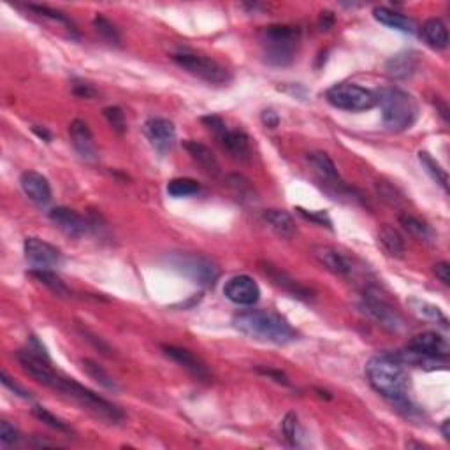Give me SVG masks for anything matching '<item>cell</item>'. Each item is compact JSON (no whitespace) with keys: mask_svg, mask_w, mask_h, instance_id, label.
<instances>
[{"mask_svg":"<svg viewBox=\"0 0 450 450\" xmlns=\"http://www.w3.org/2000/svg\"><path fill=\"white\" fill-rule=\"evenodd\" d=\"M408 306H410L412 312L415 313L417 317H420V319L429 320V322H437L440 324V326L447 327V317H445V313L441 312L438 306L431 304V302L427 301L417 300V297H412V300L408 301Z\"/></svg>","mask_w":450,"mask_h":450,"instance_id":"f1b7e54d","label":"cell"},{"mask_svg":"<svg viewBox=\"0 0 450 450\" xmlns=\"http://www.w3.org/2000/svg\"><path fill=\"white\" fill-rule=\"evenodd\" d=\"M334 23V16L333 13H322V16H320V31H329L331 27H333Z\"/></svg>","mask_w":450,"mask_h":450,"instance_id":"816d5d0a","label":"cell"},{"mask_svg":"<svg viewBox=\"0 0 450 450\" xmlns=\"http://www.w3.org/2000/svg\"><path fill=\"white\" fill-rule=\"evenodd\" d=\"M400 224L403 225L405 231H408V234H412L417 239H422V241H427L433 236V231H431L429 225L412 215H401Z\"/></svg>","mask_w":450,"mask_h":450,"instance_id":"e575fe53","label":"cell"},{"mask_svg":"<svg viewBox=\"0 0 450 450\" xmlns=\"http://www.w3.org/2000/svg\"><path fill=\"white\" fill-rule=\"evenodd\" d=\"M75 94L77 95V97L88 99V97H94L95 90L90 87V84H83V83H81V84H75Z\"/></svg>","mask_w":450,"mask_h":450,"instance_id":"681fc988","label":"cell"},{"mask_svg":"<svg viewBox=\"0 0 450 450\" xmlns=\"http://www.w3.org/2000/svg\"><path fill=\"white\" fill-rule=\"evenodd\" d=\"M308 162L312 164V168L315 169V172L319 175L320 182H322L324 185L334 188V190H338V194H341V192H350L345 183L341 182V178H339L336 165H334V162L331 160V157L326 151H313V153L308 155Z\"/></svg>","mask_w":450,"mask_h":450,"instance_id":"2e32d148","label":"cell"},{"mask_svg":"<svg viewBox=\"0 0 450 450\" xmlns=\"http://www.w3.org/2000/svg\"><path fill=\"white\" fill-rule=\"evenodd\" d=\"M202 124L206 125L208 128H212L213 132H216V134H222V132L227 128V125L224 124V120L220 116H213V114H209V116H204L202 118Z\"/></svg>","mask_w":450,"mask_h":450,"instance_id":"f6af8a7d","label":"cell"},{"mask_svg":"<svg viewBox=\"0 0 450 450\" xmlns=\"http://www.w3.org/2000/svg\"><path fill=\"white\" fill-rule=\"evenodd\" d=\"M297 429H300V424H297V415L292 412L287 413L285 419H283V422H282V433H283V437H285V440L289 441L292 447L300 445V433H297Z\"/></svg>","mask_w":450,"mask_h":450,"instance_id":"8d00e7d4","label":"cell"},{"mask_svg":"<svg viewBox=\"0 0 450 450\" xmlns=\"http://www.w3.org/2000/svg\"><path fill=\"white\" fill-rule=\"evenodd\" d=\"M232 324L239 333L275 345H287L297 338L296 329L290 326L289 320L269 309H246L234 315Z\"/></svg>","mask_w":450,"mask_h":450,"instance_id":"6da1fadb","label":"cell"},{"mask_svg":"<svg viewBox=\"0 0 450 450\" xmlns=\"http://www.w3.org/2000/svg\"><path fill=\"white\" fill-rule=\"evenodd\" d=\"M403 366L390 353L371 357L366 364V378L376 393L396 403L408 397L410 387V376Z\"/></svg>","mask_w":450,"mask_h":450,"instance_id":"7a4b0ae2","label":"cell"},{"mask_svg":"<svg viewBox=\"0 0 450 450\" xmlns=\"http://www.w3.org/2000/svg\"><path fill=\"white\" fill-rule=\"evenodd\" d=\"M361 308L364 313L371 317L375 322H378L380 326L385 327V329L394 331V333H400L405 329V319L389 304L385 300L378 296L375 292H366L361 302Z\"/></svg>","mask_w":450,"mask_h":450,"instance_id":"9c48e42d","label":"cell"},{"mask_svg":"<svg viewBox=\"0 0 450 450\" xmlns=\"http://www.w3.org/2000/svg\"><path fill=\"white\" fill-rule=\"evenodd\" d=\"M162 352L172 359L175 363H178L180 366L185 368L190 375H194L195 378L199 380H209V370L197 356L190 352V350L182 349V346H175V345H162Z\"/></svg>","mask_w":450,"mask_h":450,"instance_id":"d6986e66","label":"cell"},{"mask_svg":"<svg viewBox=\"0 0 450 450\" xmlns=\"http://www.w3.org/2000/svg\"><path fill=\"white\" fill-rule=\"evenodd\" d=\"M297 212H300V215L304 216V219L312 220V222L331 227V219L327 216L326 212H308V209H302V208H297Z\"/></svg>","mask_w":450,"mask_h":450,"instance_id":"b9f144b4","label":"cell"},{"mask_svg":"<svg viewBox=\"0 0 450 450\" xmlns=\"http://www.w3.org/2000/svg\"><path fill=\"white\" fill-rule=\"evenodd\" d=\"M31 276L32 278L38 280L39 283H43L44 287H48V289H50L51 292L55 294V296H58V297L71 296V290H69V287L65 285L64 282H62L60 276H57L53 271H50V269H32Z\"/></svg>","mask_w":450,"mask_h":450,"instance_id":"83f0119b","label":"cell"},{"mask_svg":"<svg viewBox=\"0 0 450 450\" xmlns=\"http://www.w3.org/2000/svg\"><path fill=\"white\" fill-rule=\"evenodd\" d=\"M260 118H263V124L265 125V127H269V128L278 127L280 116L275 111H273V109H265V111L263 113V116H260Z\"/></svg>","mask_w":450,"mask_h":450,"instance_id":"c3c4849f","label":"cell"},{"mask_svg":"<svg viewBox=\"0 0 450 450\" xmlns=\"http://www.w3.org/2000/svg\"><path fill=\"white\" fill-rule=\"evenodd\" d=\"M259 371L265 376H271L273 380H276L278 383H289V380H287V376L282 373V371H275V370H263V368H259Z\"/></svg>","mask_w":450,"mask_h":450,"instance_id":"f907efd6","label":"cell"},{"mask_svg":"<svg viewBox=\"0 0 450 450\" xmlns=\"http://www.w3.org/2000/svg\"><path fill=\"white\" fill-rule=\"evenodd\" d=\"M224 296L238 306H253L260 300V289L252 276L238 275L225 283Z\"/></svg>","mask_w":450,"mask_h":450,"instance_id":"8fae6325","label":"cell"},{"mask_svg":"<svg viewBox=\"0 0 450 450\" xmlns=\"http://www.w3.org/2000/svg\"><path fill=\"white\" fill-rule=\"evenodd\" d=\"M422 38L431 48L444 50L449 46V31L445 23L438 18H431L422 25Z\"/></svg>","mask_w":450,"mask_h":450,"instance_id":"4316f807","label":"cell"},{"mask_svg":"<svg viewBox=\"0 0 450 450\" xmlns=\"http://www.w3.org/2000/svg\"><path fill=\"white\" fill-rule=\"evenodd\" d=\"M312 256L319 260V264H322L327 271L334 273V275L349 276L352 273V263L349 257L333 246H313Z\"/></svg>","mask_w":450,"mask_h":450,"instance_id":"ffe728a7","label":"cell"},{"mask_svg":"<svg viewBox=\"0 0 450 450\" xmlns=\"http://www.w3.org/2000/svg\"><path fill=\"white\" fill-rule=\"evenodd\" d=\"M83 336H87V339L88 341H92L94 343V346L95 349H99V352H102V353H106V356H111V346L108 345V343L106 341H102V339H99L97 336H95V334H92V333H88V331H83Z\"/></svg>","mask_w":450,"mask_h":450,"instance_id":"bcb514c9","label":"cell"},{"mask_svg":"<svg viewBox=\"0 0 450 450\" xmlns=\"http://www.w3.org/2000/svg\"><path fill=\"white\" fill-rule=\"evenodd\" d=\"M32 413H34V415L38 417L39 420H43V422L46 424V426L53 427V429L60 431V433H71V427H69L67 424H65L62 419H58V417H55L51 412H48L46 408H43V407H34V408H32Z\"/></svg>","mask_w":450,"mask_h":450,"instance_id":"d590c367","label":"cell"},{"mask_svg":"<svg viewBox=\"0 0 450 450\" xmlns=\"http://www.w3.org/2000/svg\"><path fill=\"white\" fill-rule=\"evenodd\" d=\"M94 27H95V31H97L99 34L102 35V38L108 39L109 43H120V32H118V28L114 27V25L108 20V18L101 16V14H99V16H95Z\"/></svg>","mask_w":450,"mask_h":450,"instance_id":"f35d334b","label":"cell"},{"mask_svg":"<svg viewBox=\"0 0 450 450\" xmlns=\"http://www.w3.org/2000/svg\"><path fill=\"white\" fill-rule=\"evenodd\" d=\"M53 390H58V393L65 394L67 397H71L72 401H76L77 405H81L83 408L90 410L94 415L101 417V419L109 420V422L116 424L120 420H124V412L113 405L111 401L104 400L102 396L95 394L94 390L87 389L84 385L77 383L76 380L72 378H65V376L58 375L57 382H55Z\"/></svg>","mask_w":450,"mask_h":450,"instance_id":"5b68a950","label":"cell"},{"mask_svg":"<svg viewBox=\"0 0 450 450\" xmlns=\"http://www.w3.org/2000/svg\"><path fill=\"white\" fill-rule=\"evenodd\" d=\"M25 259L34 269H51L62 263V253L57 246L39 238H27L23 243Z\"/></svg>","mask_w":450,"mask_h":450,"instance_id":"30bf717a","label":"cell"},{"mask_svg":"<svg viewBox=\"0 0 450 450\" xmlns=\"http://www.w3.org/2000/svg\"><path fill=\"white\" fill-rule=\"evenodd\" d=\"M327 102L341 111L361 113L376 106V95L368 88L353 83H339L331 87L326 94Z\"/></svg>","mask_w":450,"mask_h":450,"instance_id":"8992f818","label":"cell"},{"mask_svg":"<svg viewBox=\"0 0 450 450\" xmlns=\"http://www.w3.org/2000/svg\"><path fill=\"white\" fill-rule=\"evenodd\" d=\"M378 194L382 195V199H385L387 202H390V204H400L401 197L394 187L387 185V183H383V182L378 183Z\"/></svg>","mask_w":450,"mask_h":450,"instance_id":"7bdbcfd3","label":"cell"},{"mask_svg":"<svg viewBox=\"0 0 450 450\" xmlns=\"http://www.w3.org/2000/svg\"><path fill=\"white\" fill-rule=\"evenodd\" d=\"M145 131L146 138L151 145L155 146L158 151H169L175 146L176 143V127L171 120L168 118H150L145 121Z\"/></svg>","mask_w":450,"mask_h":450,"instance_id":"4fadbf2b","label":"cell"},{"mask_svg":"<svg viewBox=\"0 0 450 450\" xmlns=\"http://www.w3.org/2000/svg\"><path fill=\"white\" fill-rule=\"evenodd\" d=\"M376 104L382 109V120L389 131H408L419 118V104L408 92L400 88H382L376 92Z\"/></svg>","mask_w":450,"mask_h":450,"instance_id":"3957f363","label":"cell"},{"mask_svg":"<svg viewBox=\"0 0 450 450\" xmlns=\"http://www.w3.org/2000/svg\"><path fill=\"white\" fill-rule=\"evenodd\" d=\"M16 361H18V364L21 366V370H23L28 376H32L35 382H39V383H43V385L53 389L58 375L55 373L53 370H51L50 361L35 356V353H32L31 350H27V349L16 352Z\"/></svg>","mask_w":450,"mask_h":450,"instance_id":"7c38bea8","label":"cell"},{"mask_svg":"<svg viewBox=\"0 0 450 450\" xmlns=\"http://www.w3.org/2000/svg\"><path fill=\"white\" fill-rule=\"evenodd\" d=\"M419 65V58L413 51H405V53L394 55L390 60H387L385 71L387 75L396 77V79H407L415 72Z\"/></svg>","mask_w":450,"mask_h":450,"instance_id":"d4e9b609","label":"cell"},{"mask_svg":"<svg viewBox=\"0 0 450 450\" xmlns=\"http://www.w3.org/2000/svg\"><path fill=\"white\" fill-rule=\"evenodd\" d=\"M419 160L420 164H422V168L426 169L427 175L431 176V178L434 180V182L438 183L441 188H444L445 192L449 190V175L447 171H445L444 168H441L440 164H438L437 160H434L433 157H431L427 151H419Z\"/></svg>","mask_w":450,"mask_h":450,"instance_id":"1f68e13d","label":"cell"},{"mask_svg":"<svg viewBox=\"0 0 450 450\" xmlns=\"http://www.w3.org/2000/svg\"><path fill=\"white\" fill-rule=\"evenodd\" d=\"M18 440H20V433H18L16 427L11 426L7 420H2L0 422V441H2V445H13Z\"/></svg>","mask_w":450,"mask_h":450,"instance_id":"60d3db41","label":"cell"},{"mask_svg":"<svg viewBox=\"0 0 450 450\" xmlns=\"http://www.w3.org/2000/svg\"><path fill=\"white\" fill-rule=\"evenodd\" d=\"M20 185L25 195L39 206H46L51 201L50 182L38 171H25L20 176Z\"/></svg>","mask_w":450,"mask_h":450,"instance_id":"44dd1931","label":"cell"},{"mask_svg":"<svg viewBox=\"0 0 450 450\" xmlns=\"http://www.w3.org/2000/svg\"><path fill=\"white\" fill-rule=\"evenodd\" d=\"M69 136H71V141L75 150L77 151L83 160L87 162H97L99 160V151L97 145H95L94 134H92L90 127H88L87 121L83 120H75L69 125Z\"/></svg>","mask_w":450,"mask_h":450,"instance_id":"9a60e30c","label":"cell"},{"mask_svg":"<svg viewBox=\"0 0 450 450\" xmlns=\"http://www.w3.org/2000/svg\"><path fill=\"white\" fill-rule=\"evenodd\" d=\"M301 31L292 25H269L260 32L265 62L276 67H285L296 58Z\"/></svg>","mask_w":450,"mask_h":450,"instance_id":"277c9868","label":"cell"},{"mask_svg":"<svg viewBox=\"0 0 450 450\" xmlns=\"http://www.w3.org/2000/svg\"><path fill=\"white\" fill-rule=\"evenodd\" d=\"M106 120L109 121V125L113 127L114 132L118 134H125L127 132V120H125V113L121 111L118 106H109L104 109Z\"/></svg>","mask_w":450,"mask_h":450,"instance_id":"ab89813d","label":"cell"},{"mask_svg":"<svg viewBox=\"0 0 450 450\" xmlns=\"http://www.w3.org/2000/svg\"><path fill=\"white\" fill-rule=\"evenodd\" d=\"M378 239L389 256L401 257L405 253V239L396 229L389 227V225H383L378 232Z\"/></svg>","mask_w":450,"mask_h":450,"instance_id":"f546056e","label":"cell"},{"mask_svg":"<svg viewBox=\"0 0 450 450\" xmlns=\"http://www.w3.org/2000/svg\"><path fill=\"white\" fill-rule=\"evenodd\" d=\"M201 185L192 178H175L168 183V194L171 197H190V195L199 194Z\"/></svg>","mask_w":450,"mask_h":450,"instance_id":"836d02e7","label":"cell"},{"mask_svg":"<svg viewBox=\"0 0 450 450\" xmlns=\"http://www.w3.org/2000/svg\"><path fill=\"white\" fill-rule=\"evenodd\" d=\"M434 104H437V109L440 111V116L444 118V121H449V108H447V104H445V102L441 101L440 97H437V102H434Z\"/></svg>","mask_w":450,"mask_h":450,"instance_id":"f5cc1de1","label":"cell"},{"mask_svg":"<svg viewBox=\"0 0 450 450\" xmlns=\"http://www.w3.org/2000/svg\"><path fill=\"white\" fill-rule=\"evenodd\" d=\"M220 143L232 158L239 162H248L252 158V145L246 132L238 131V128H225L219 136Z\"/></svg>","mask_w":450,"mask_h":450,"instance_id":"7402d4cb","label":"cell"},{"mask_svg":"<svg viewBox=\"0 0 450 450\" xmlns=\"http://www.w3.org/2000/svg\"><path fill=\"white\" fill-rule=\"evenodd\" d=\"M227 185L231 187V190L234 192V194L238 195V199H241V201H256V188H253L252 182L246 180L243 175H229Z\"/></svg>","mask_w":450,"mask_h":450,"instance_id":"d6a6232c","label":"cell"},{"mask_svg":"<svg viewBox=\"0 0 450 450\" xmlns=\"http://www.w3.org/2000/svg\"><path fill=\"white\" fill-rule=\"evenodd\" d=\"M263 219L280 238L290 239L296 234V222H294L292 216L287 212H283V209H268V212H264Z\"/></svg>","mask_w":450,"mask_h":450,"instance_id":"484cf974","label":"cell"},{"mask_svg":"<svg viewBox=\"0 0 450 450\" xmlns=\"http://www.w3.org/2000/svg\"><path fill=\"white\" fill-rule=\"evenodd\" d=\"M32 131H34L35 134H38L39 138L43 139V141H51V134L46 131V128L40 127V125H34V127H32Z\"/></svg>","mask_w":450,"mask_h":450,"instance_id":"db71d44e","label":"cell"},{"mask_svg":"<svg viewBox=\"0 0 450 450\" xmlns=\"http://www.w3.org/2000/svg\"><path fill=\"white\" fill-rule=\"evenodd\" d=\"M450 420H444V424H441V434H444L445 440H450Z\"/></svg>","mask_w":450,"mask_h":450,"instance_id":"11a10c76","label":"cell"},{"mask_svg":"<svg viewBox=\"0 0 450 450\" xmlns=\"http://www.w3.org/2000/svg\"><path fill=\"white\" fill-rule=\"evenodd\" d=\"M50 220L60 229L62 232H65L67 236H72V238H79V236H84L88 231V222L76 213L75 209L65 208V206H58V208H53L50 212Z\"/></svg>","mask_w":450,"mask_h":450,"instance_id":"ac0fdd59","label":"cell"},{"mask_svg":"<svg viewBox=\"0 0 450 450\" xmlns=\"http://www.w3.org/2000/svg\"><path fill=\"white\" fill-rule=\"evenodd\" d=\"M259 265L260 269H263L264 275L268 276L276 287H280L282 290L289 292L290 296L297 297V300H312V290L306 289L304 285H301L297 280H294L292 276L287 275L283 269L276 268V265H273L271 263H264V260Z\"/></svg>","mask_w":450,"mask_h":450,"instance_id":"e0dca14e","label":"cell"},{"mask_svg":"<svg viewBox=\"0 0 450 450\" xmlns=\"http://www.w3.org/2000/svg\"><path fill=\"white\" fill-rule=\"evenodd\" d=\"M183 146H185V150L188 151V155L192 157V160L197 162V164L201 165L202 171L208 172L209 176H219L220 175L219 158L215 157V153H213V151L209 150L208 146L202 145V143H199V141H194V139H187V141L183 143Z\"/></svg>","mask_w":450,"mask_h":450,"instance_id":"603a6c76","label":"cell"},{"mask_svg":"<svg viewBox=\"0 0 450 450\" xmlns=\"http://www.w3.org/2000/svg\"><path fill=\"white\" fill-rule=\"evenodd\" d=\"M373 18L378 23L385 25V27L393 28V31H400V32H408V34H413L415 32V21L412 18L405 16V14L397 13V11L390 9V7H375L373 9Z\"/></svg>","mask_w":450,"mask_h":450,"instance_id":"cb8c5ba5","label":"cell"},{"mask_svg":"<svg viewBox=\"0 0 450 450\" xmlns=\"http://www.w3.org/2000/svg\"><path fill=\"white\" fill-rule=\"evenodd\" d=\"M171 264L180 273L202 285H213L220 276V269L216 268V264L202 256L178 253V256L171 257Z\"/></svg>","mask_w":450,"mask_h":450,"instance_id":"ba28073f","label":"cell"},{"mask_svg":"<svg viewBox=\"0 0 450 450\" xmlns=\"http://www.w3.org/2000/svg\"><path fill=\"white\" fill-rule=\"evenodd\" d=\"M0 380H2L4 385H6L9 390H13V393L16 394V396H20V397H31V393H28L27 389H23V387H21V385H18L16 382H13V380L9 378V375H7L6 371H2V375H0Z\"/></svg>","mask_w":450,"mask_h":450,"instance_id":"ee69618b","label":"cell"},{"mask_svg":"<svg viewBox=\"0 0 450 450\" xmlns=\"http://www.w3.org/2000/svg\"><path fill=\"white\" fill-rule=\"evenodd\" d=\"M28 9L34 11V13H38L39 16L48 18V20H53V21H57V23H62V25H65V27L71 28V31H75V23H72V21L69 20V18L65 16L64 13H60V11H55L48 6H35V4H31V6H28Z\"/></svg>","mask_w":450,"mask_h":450,"instance_id":"74e56055","label":"cell"},{"mask_svg":"<svg viewBox=\"0 0 450 450\" xmlns=\"http://www.w3.org/2000/svg\"><path fill=\"white\" fill-rule=\"evenodd\" d=\"M172 60L188 75L199 77L209 84H227L231 81V72L209 57L190 53V51H180V53L172 55Z\"/></svg>","mask_w":450,"mask_h":450,"instance_id":"52a82bcc","label":"cell"},{"mask_svg":"<svg viewBox=\"0 0 450 450\" xmlns=\"http://www.w3.org/2000/svg\"><path fill=\"white\" fill-rule=\"evenodd\" d=\"M434 275L440 280L444 285H450V264L449 263H438L434 265Z\"/></svg>","mask_w":450,"mask_h":450,"instance_id":"7dc6e473","label":"cell"},{"mask_svg":"<svg viewBox=\"0 0 450 450\" xmlns=\"http://www.w3.org/2000/svg\"><path fill=\"white\" fill-rule=\"evenodd\" d=\"M81 366H83L84 373L90 376L92 380H95V382H97L99 385L104 387V389H108V390H120V387H118L116 380H114L113 376L109 375L108 371H106L104 368L101 366V364L95 363V361H92V359H83V361H81Z\"/></svg>","mask_w":450,"mask_h":450,"instance_id":"4dcf8cb0","label":"cell"},{"mask_svg":"<svg viewBox=\"0 0 450 450\" xmlns=\"http://www.w3.org/2000/svg\"><path fill=\"white\" fill-rule=\"evenodd\" d=\"M407 349L412 350V352L422 353V356L427 357H434V359L440 361H447L450 353L447 339L438 333H431V331L413 336L410 341H408Z\"/></svg>","mask_w":450,"mask_h":450,"instance_id":"5bb4252c","label":"cell"}]
</instances>
